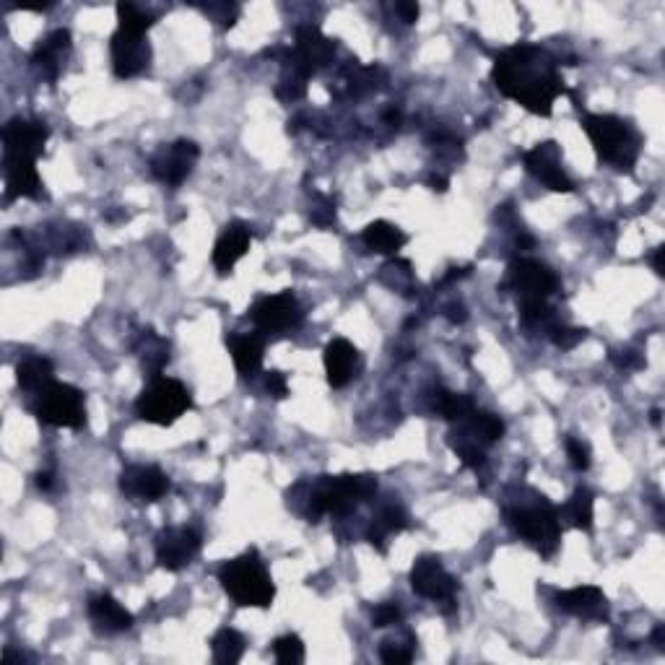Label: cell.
<instances>
[{"label":"cell","instance_id":"obj_2","mask_svg":"<svg viewBox=\"0 0 665 665\" xmlns=\"http://www.w3.org/2000/svg\"><path fill=\"white\" fill-rule=\"evenodd\" d=\"M504 520L543 559H551L559 551L562 517H559V510L554 504L538 491L523 489L517 497H512L504 507Z\"/></svg>","mask_w":665,"mask_h":665},{"label":"cell","instance_id":"obj_49","mask_svg":"<svg viewBox=\"0 0 665 665\" xmlns=\"http://www.w3.org/2000/svg\"><path fill=\"white\" fill-rule=\"evenodd\" d=\"M663 255H665V247H655V255H653V268L658 276H663Z\"/></svg>","mask_w":665,"mask_h":665},{"label":"cell","instance_id":"obj_25","mask_svg":"<svg viewBox=\"0 0 665 665\" xmlns=\"http://www.w3.org/2000/svg\"><path fill=\"white\" fill-rule=\"evenodd\" d=\"M226 346H229L234 367L242 377H255L263 369L265 343L258 333H232L226 338Z\"/></svg>","mask_w":665,"mask_h":665},{"label":"cell","instance_id":"obj_13","mask_svg":"<svg viewBox=\"0 0 665 665\" xmlns=\"http://www.w3.org/2000/svg\"><path fill=\"white\" fill-rule=\"evenodd\" d=\"M523 164L528 169V175L536 177L554 193H572L575 190V182L569 180L562 167V146L556 141L536 143L533 149L523 154Z\"/></svg>","mask_w":665,"mask_h":665},{"label":"cell","instance_id":"obj_48","mask_svg":"<svg viewBox=\"0 0 665 665\" xmlns=\"http://www.w3.org/2000/svg\"><path fill=\"white\" fill-rule=\"evenodd\" d=\"M52 484H55V478H52V473H47V471H42V473H37V486L42 491H52Z\"/></svg>","mask_w":665,"mask_h":665},{"label":"cell","instance_id":"obj_37","mask_svg":"<svg viewBox=\"0 0 665 665\" xmlns=\"http://www.w3.org/2000/svg\"><path fill=\"white\" fill-rule=\"evenodd\" d=\"M310 221L320 229H328V226L336 224V203L328 195H315V206L310 211Z\"/></svg>","mask_w":665,"mask_h":665},{"label":"cell","instance_id":"obj_19","mask_svg":"<svg viewBox=\"0 0 665 665\" xmlns=\"http://www.w3.org/2000/svg\"><path fill=\"white\" fill-rule=\"evenodd\" d=\"M3 175H6V203L16 198H45L42 177L37 172V159L29 156H3Z\"/></svg>","mask_w":665,"mask_h":665},{"label":"cell","instance_id":"obj_38","mask_svg":"<svg viewBox=\"0 0 665 665\" xmlns=\"http://www.w3.org/2000/svg\"><path fill=\"white\" fill-rule=\"evenodd\" d=\"M380 658H382V663H388V665H406L414 660V647L403 645V642H398V640H388V642H382Z\"/></svg>","mask_w":665,"mask_h":665},{"label":"cell","instance_id":"obj_6","mask_svg":"<svg viewBox=\"0 0 665 665\" xmlns=\"http://www.w3.org/2000/svg\"><path fill=\"white\" fill-rule=\"evenodd\" d=\"M193 408V395L175 377H151L136 401L138 419L156 427H172Z\"/></svg>","mask_w":665,"mask_h":665},{"label":"cell","instance_id":"obj_22","mask_svg":"<svg viewBox=\"0 0 665 665\" xmlns=\"http://www.w3.org/2000/svg\"><path fill=\"white\" fill-rule=\"evenodd\" d=\"M556 606L562 608L564 614L577 616V619L585 621H601L608 616L606 595H603L601 588H595V585L564 590V593L556 595Z\"/></svg>","mask_w":665,"mask_h":665},{"label":"cell","instance_id":"obj_8","mask_svg":"<svg viewBox=\"0 0 665 665\" xmlns=\"http://www.w3.org/2000/svg\"><path fill=\"white\" fill-rule=\"evenodd\" d=\"M34 414L42 424L58 429H84L86 427V395L68 382H50L39 390Z\"/></svg>","mask_w":665,"mask_h":665},{"label":"cell","instance_id":"obj_41","mask_svg":"<svg viewBox=\"0 0 665 665\" xmlns=\"http://www.w3.org/2000/svg\"><path fill=\"white\" fill-rule=\"evenodd\" d=\"M567 458L575 471H588L590 468V447L582 440H567Z\"/></svg>","mask_w":665,"mask_h":665},{"label":"cell","instance_id":"obj_4","mask_svg":"<svg viewBox=\"0 0 665 665\" xmlns=\"http://www.w3.org/2000/svg\"><path fill=\"white\" fill-rule=\"evenodd\" d=\"M582 130L588 133L595 154L603 164L619 172H632L640 159L642 136L629 120H621L616 115H585Z\"/></svg>","mask_w":665,"mask_h":665},{"label":"cell","instance_id":"obj_27","mask_svg":"<svg viewBox=\"0 0 665 665\" xmlns=\"http://www.w3.org/2000/svg\"><path fill=\"white\" fill-rule=\"evenodd\" d=\"M362 239L364 245L372 252H377V255H398V250H403V245L408 242L406 234L395 224H390V221H372L364 229Z\"/></svg>","mask_w":665,"mask_h":665},{"label":"cell","instance_id":"obj_14","mask_svg":"<svg viewBox=\"0 0 665 665\" xmlns=\"http://www.w3.org/2000/svg\"><path fill=\"white\" fill-rule=\"evenodd\" d=\"M411 588L421 598H429L434 603H455L458 593V580L445 569V564L437 556H419L411 567Z\"/></svg>","mask_w":665,"mask_h":665},{"label":"cell","instance_id":"obj_31","mask_svg":"<svg viewBox=\"0 0 665 665\" xmlns=\"http://www.w3.org/2000/svg\"><path fill=\"white\" fill-rule=\"evenodd\" d=\"M434 411H437V414H440L445 421L458 424V421L468 419V416L476 411V406H473L471 395L450 393V390H437V393H434Z\"/></svg>","mask_w":665,"mask_h":665},{"label":"cell","instance_id":"obj_10","mask_svg":"<svg viewBox=\"0 0 665 665\" xmlns=\"http://www.w3.org/2000/svg\"><path fill=\"white\" fill-rule=\"evenodd\" d=\"M507 289L520 297V302H549V297L559 289V276L549 265L533 258H520L507 268Z\"/></svg>","mask_w":665,"mask_h":665},{"label":"cell","instance_id":"obj_17","mask_svg":"<svg viewBox=\"0 0 665 665\" xmlns=\"http://www.w3.org/2000/svg\"><path fill=\"white\" fill-rule=\"evenodd\" d=\"M112 71L117 78L141 76L151 63V45L141 34H128L117 29L110 42Z\"/></svg>","mask_w":665,"mask_h":665},{"label":"cell","instance_id":"obj_46","mask_svg":"<svg viewBox=\"0 0 665 665\" xmlns=\"http://www.w3.org/2000/svg\"><path fill=\"white\" fill-rule=\"evenodd\" d=\"M447 320H450V323H465V307L463 304H450V307H447Z\"/></svg>","mask_w":665,"mask_h":665},{"label":"cell","instance_id":"obj_9","mask_svg":"<svg viewBox=\"0 0 665 665\" xmlns=\"http://www.w3.org/2000/svg\"><path fill=\"white\" fill-rule=\"evenodd\" d=\"M333 58H336V42L325 37L320 26L307 24L297 29V42H294V50L286 52L284 65L312 78L317 71L328 68Z\"/></svg>","mask_w":665,"mask_h":665},{"label":"cell","instance_id":"obj_39","mask_svg":"<svg viewBox=\"0 0 665 665\" xmlns=\"http://www.w3.org/2000/svg\"><path fill=\"white\" fill-rule=\"evenodd\" d=\"M585 338H588V330L582 328H564V325L559 328V325H556V328L551 330V341H554L556 349L562 351H572L577 343H582Z\"/></svg>","mask_w":665,"mask_h":665},{"label":"cell","instance_id":"obj_15","mask_svg":"<svg viewBox=\"0 0 665 665\" xmlns=\"http://www.w3.org/2000/svg\"><path fill=\"white\" fill-rule=\"evenodd\" d=\"M201 543V533L188 525L164 528L156 536V564L169 572H180L198 556Z\"/></svg>","mask_w":665,"mask_h":665},{"label":"cell","instance_id":"obj_12","mask_svg":"<svg viewBox=\"0 0 665 665\" xmlns=\"http://www.w3.org/2000/svg\"><path fill=\"white\" fill-rule=\"evenodd\" d=\"M198 156H201L198 143L180 138V141L169 143V146H162L151 156V175L159 182H164V185H169V188H180L182 182L193 175Z\"/></svg>","mask_w":665,"mask_h":665},{"label":"cell","instance_id":"obj_23","mask_svg":"<svg viewBox=\"0 0 665 665\" xmlns=\"http://www.w3.org/2000/svg\"><path fill=\"white\" fill-rule=\"evenodd\" d=\"M71 52V32L68 29H55L45 39H39V45L32 52V63L42 76L55 84L63 71V58Z\"/></svg>","mask_w":665,"mask_h":665},{"label":"cell","instance_id":"obj_51","mask_svg":"<svg viewBox=\"0 0 665 665\" xmlns=\"http://www.w3.org/2000/svg\"><path fill=\"white\" fill-rule=\"evenodd\" d=\"M650 416H653V424H655V427H660V411H658V408H655V411H653V414H650Z\"/></svg>","mask_w":665,"mask_h":665},{"label":"cell","instance_id":"obj_16","mask_svg":"<svg viewBox=\"0 0 665 665\" xmlns=\"http://www.w3.org/2000/svg\"><path fill=\"white\" fill-rule=\"evenodd\" d=\"M50 128L42 120L13 117L3 128V156H29L37 159L45 151Z\"/></svg>","mask_w":665,"mask_h":665},{"label":"cell","instance_id":"obj_42","mask_svg":"<svg viewBox=\"0 0 665 665\" xmlns=\"http://www.w3.org/2000/svg\"><path fill=\"white\" fill-rule=\"evenodd\" d=\"M203 11H206L208 16L216 21V24L224 26V29L234 26V21H237V16H239V8L232 6V3H214V6H203Z\"/></svg>","mask_w":665,"mask_h":665},{"label":"cell","instance_id":"obj_43","mask_svg":"<svg viewBox=\"0 0 665 665\" xmlns=\"http://www.w3.org/2000/svg\"><path fill=\"white\" fill-rule=\"evenodd\" d=\"M265 390H268L273 398H278V401H284L286 395H289L286 375H281V372H268V375H265Z\"/></svg>","mask_w":665,"mask_h":665},{"label":"cell","instance_id":"obj_1","mask_svg":"<svg viewBox=\"0 0 665 665\" xmlns=\"http://www.w3.org/2000/svg\"><path fill=\"white\" fill-rule=\"evenodd\" d=\"M491 81L499 94L538 117H549L554 102L564 94L559 63L543 47L528 42L504 50L494 60Z\"/></svg>","mask_w":665,"mask_h":665},{"label":"cell","instance_id":"obj_40","mask_svg":"<svg viewBox=\"0 0 665 665\" xmlns=\"http://www.w3.org/2000/svg\"><path fill=\"white\" fill-rule=\"evenodd\" d=\"M401 608L398 603H380V606L372 611V627L375 629H385V627H395L398 621H401Z\"/></svg>","mask_w":665,"mask_h":665},{"label":"cell","instance_id":"obj_32","mask_svg":"<svg viewBox=\"0 0 665 665\" xmlns=\"http://www.w3.org/2000/svg\"><path fill=\"white\" fill-rule=\"evenodd\" d=\"M211 650H214V660L219 665H234L245 655V637L237 629L224 627L211 640Z\"/></svg>","mask_w":665,"mask_h":665},{"label":"cell","instance_id":"obj_7","mask_svg":"<svg viewBox=\"0 0 665 665\" xmlns=\"http://www.w3.org/2000/svg\"><path fill=\"white\" fill-rule=\"evenodd\" d=\"M504 421L489 411H473L468 419L458 421V429H452L447 442L458 455L465 468H481L486 463V450L494 442L502 440Z\"/></svg>","mask_w":665,"mask_h":665},{"label":"cell","instance_id":"obj_21","mask_svg":"<svg viewBox=\"0 0 665 665\" xmlns=\"http://www.w3.org/2000/svg\"><path fill=\"white\" fill-rule=\"evenodd\" d=\"M323 362H325V375H328L330 388L341 390L356 377V367H359V351H356L354 343L346 341V338H333V341L325 346Z\"/></svg>","mask_w":665,"mask_h":665},{"label":"cell","instance_id":"obj_11","mask_svg":"<svg viewBox=\"0 0 665 665\" xmlns=\"http://www.w3.org/2000/svg\"><path fill=\"white\" fill-rule=\"evenodd\" d=\"M250 320L260 333L271 336V333H286V330L299 328L304 320V310L291 291H281V294L263 297L252 304Z\"/></svg>","mask_w":665,"mask_h":665},{"label":"cell","instance_id":"obj_26","mask_svg":"<svg viewBox=\"0 0 665 665\" xmlns=\"http://www.w3.org/2000/svg\"><path fill=\"white\" fill-rule=\"evenodd\" d=\"M408 528V515L403 507L398 504H388V507H382L375 517H372V523L367 528V541L380 549L382 554L388 551V541L398 533Z\"/></svg>","mask_w":665,"mask_h":665},{"label":"cell","instance_id":"obj_36","mask_svg":"<svg viewBox=\"0 0 665 665\" xmlns=\"http://www.w3.org/2000/svg\"><path fill=\"white\" fill-rule=\"evenodd\" d=\"M273 655H276L278 663L284 665L304 663V642L299 640L297 634H284L273 642Z\"/></svg>","mask_w":665,"mask_h":665},{"label":"cell","instance_id":"obj_5","mask_svg":"<svg viewBox=\"0 0 665 665\" xmlns=\"http://www.w3.org/2000/svg\"><path fill=\"white\" fill-rule=\"evenodd\" d=\"M219 582L224 593L242 608H271L276 598L271 572L255 549L226 562L219 569Z\"/></svg>","mask_w":665,"mask_h":665},{"label":"cell","instance_id":"obj_30","mask_svg":"<svg viewBox=\"0 0 665 665\" xmlns=\"http://www.w3.org/2000/svg\"><path fill=\"white\" fill-rule=\"evenodd\" d=\"M593 507H595L593 491L582 486V489H577L575 494L569 497V502L564 504L562 510H559V517L567 520L572 528L590 533V530H593Z\"/></svg>","mask_w":665,"mask_h":665},{"label":"cell","instance_id":"obj_20","mask_svg":"<svg viewBox=\"0 0 665 665\" xmlns=\"http://www.w3.org/2000/svg\"><path fill=\"white\" fill-rule=\"evenodd\" d=\"M250 245H252V232L245 221H232V224H226L224 232H221L219 239H216L214 255H211L216 273H219V276H229V273L234 271V265L245 258Z\"/></svg>","mask_w":665,"mask_h":665},{"label":"cell","instance_id":"obj_33","mask_svg":"<svg viewBox=\"0 0 665 665\" xmlns=\"http://www.w3.org/2000/svg\"><path fill=\"white\" fill-rule=\"evenodd\" d=\"M151 26H154V16L149 11H143L136 3H117V29L120 32L146 37Z\"/></svg>","mask_w":665,"mask_h":665},{"label":"cell","instance_id":"obj_47","mask_svg":"<svg viewBox=\"0 0 665 665\" xmlns=\"http://www.w3.org/2000/svg\"><path fill=\"white\" fill-rule=\"evenodd\" d=\"M447 185H450V180H447V177H442V175H432V177H429V188L437 190V193H445Z\"/></svg>","mask_w":665,"mask_h":665},{"label":"cell","instance_id":"obj_29","mask_svg":"<svg viewBox=\"0 0 665 665\" xmlns=\"http://www.w3.org/2000/svg\"><path fill=\"white\" fill-rule=\"evenodd\" d=\"M136 354L141 356V367L149 377H159L169 364V343L154 330H143L141 341L136 343Z\"/></svg>","mask_w":665,"mask_h":665},{"label":"cell","instance_id":"obj_24","mask_svg":"<svg viewBox=\"0 0 665 665\" xmlns=\"http://www.w3.org/2000/svg\"><path fill=\"white\" fill-rule=\"evenodd\" d=\"M89 619L94 629L102 634H120L133 627V614L110 593H99L89 598Z\"/></svg>","mask_w":665,"mask_h":665},{"label":"cell","instance_id":"obj_35","mask_svg":"<svg viewBox=\"0 0 665 665\" xmlns=\"http://www.w3.org/2000/svg\"><path fill=\"white\" fill-rule=\"evenodd\" d=\"M307 81H310V78L304 76V73H299V71H294V68H289V65H284V76H281V81H278V86H276V97L286 104L299 102V99L307 94Z\"/></svg>","mask_w":665,"mask_h":665},{"label":"cell","instance_id":"obj_45","mask_svg":"<svg viewBox=\"0 0 665 665\" xmlns=\"http://www.w3.org/2000/svg\"><path fill=\"white\" fill-rule=\"evenodd\" d=\"M614 362L619 364L621 369H642V367H645V359L634 354V351H627V354L621 356V359H616V356H614Z\"/></svg>","mask_w":665,"mask_h":665},{"label":"cell","instance_id":"obj_50","mask_svg":"<svg viewBox=\"0 0 665 665\" xmlns=\"http://www.w3.org/2000/svg\"><path fill=\"white\" fill-rule=\"evenodd\" d=\"M653 642L658 645V650H665V627H663V624H658V627H655Z\"/></svg>","mask_w":665,"mask_h":665},{"label":"cell","instance_id":"obj_44","mask_svg":"<svg viewBox=\"0 0 665 665\" xmlns=\"http://www.w3.org/2000/svg\"><path fill=\"white\" fill-rule=\"evenodd\" d=\"M395 11L401 13L403 24H416L419 21V3H395Z\"/></svg>","mask_w":665,"mask_h":665},{"label":"cell","instance_id":"obj_28","mask_svg":"<svg viewBox=\"0 0 665 665\" xmlns=\"http://www.w3.org/2000/svg\"><path fill=\"white\" fill-rule=\"evenodd\" d=\"M16 382L19 388L26 393L37 395L39 390H45L50 382H55V367L47 356H29L16 367Z\"/></svg>","mask_w":665,"mask_h":665},{"label":"cell","instance_id":"obj_3","mask_svg":"<svg viewBox=\"0 0 665 665\" xmlns=\"http://www.w3.org/2000/svg\"><path fill=\"white\" fill-rule=\"evenodd\" d=\"M377 491V476L372 473H341V476H320L307 497V517L317 523L323 515L343 517L369 502Z\"/></svg>","mask_w":665,"mask_h":665},{"label":"cell","instance_id":"obj_34","mask_svg":"<svg viewBox=\"0 0 665 665\" xmlns=\"http://www.w3.org/2000/svg\"><path fill=\"white\" fill-rule=\"evenodd\" d=\"M380 281L393 291H408L411 289V284H414V271H411V263H408V260H401V258L390 260V263L382 265Z\"/></svg>","mask_w":665,"mask_h":665},{"label":"cell","instance_id":"obj_18","mask_svg":"<svg viewBox=\"0 0 665 665\" xmlns=\"http://www.w3.org/2000/svg\"><path fill=\"white\" fill-rule=\"evenodd\" d=\"M120 489L136 502H159L167 497L169 476L159 465H128L120 473Z\"/></svg>","mask_w":665,"mask_h":665}]
</instances>
